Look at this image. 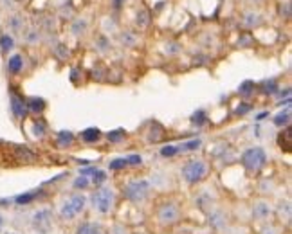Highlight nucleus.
<instances>
[{
  "instance_id": "obj_9",
  "label": "nucleus",
  "mask_w": 292,
  "mask_h": 234,
  "mask_svg": "<svg viewBox=\"0 0 292 234\" xmlns=\"http://www.w3.org/2000/svg\"><path fill=\"white\" fill-rule=\"evenodd\" d=\"M53 223H54V213L49 207H41V209L34 211V214L31 216V227L38 234H47L53 229Z\"/></svg>"
},
{
  "instance_id": "obj_22",
  "label": "nucleus",
  "mask_w": 292,
  "mask_h": 234,
  "mask_svg": "<svg viewBox=\"0 0 292 234\" xmlns=\"http://www.w3.org/2000/svg\"><path fill=\"white\" fill-rule=\"evenodd\" d=\"M136 22H137V25H139L141 29L148 27V24H150V13L146 11V9H141V11L137 13Z\"/></svg>"
},
{
  "instance_id": "obj_45",
  "label": "nucleus",
  "mask_w": 292,
  "mask_h": 234,
  "mask_svg": "<svg viewBox=\"0 0 292 234\" xmlns=\"http://www.w3.org/2000/svg\"><path fill=\"white\" fill-rule=\"evenodd\" d=\"M132 234H148V232H143V230H139V232H132Z\"/></svg>"
},
{
  "instance_id": "obj_13",
  "label": "nucleus",
  "mask_w": 292,
  "mask_h": 234,
  "mask_svg": "<svg viewBox=\"0 0 292 234\" xmlns=\"http://www.w3.org/2000/svg\"><path fill=\"white\" fill-rule=\"evenodd\" d=\"M22 69H24V58H22V54H13L8 62L9 74H18Z\"/></svg>"
},
{
  "instance_id": "obj_23",
  "label": "nucleus",
  "mask_w": 292,
  "mask_h": 234,
  "mask_svg": "<svg viewBox=\"0 0 292 234\" xmlns=\"http://www.w3.org/2000/svg\"><path fill=\"white\" fill-rule=\"evenodd\" d=\"M17 157L18 160H24V162H33L34 160V153L29 152L27 148H17Z\"/></svg>"
},
{
  "instance_id": "obj_21",
  "label": "nucleus",
  "mask_w": 292,
  "mask_h": 234,
  "mask_svg": "<svg viewBox=\"0 0 292 234\" xmlns=\"http://www.w3.org/2000/svg\"><path fill=\"white\" fill-rule=\"evenodd\" d=\"M222 234H249V229L245 225H240V223H229Z\"/></svg>"
},
{
  "instance_id": "obj_2",
  "label": "nucleus",
  "mask_w": 292,
  "mask_h": 234,
  "mask_svg": "<svg viewBox=\"0 0 292 234\" xmlns=\"http://www.w3.org/2000/svg\"><path fill=\"white\" fill-rule=\"evenodd\" d=\"M91 209L99 216H110L115 211V191L108 185H101L91 195Z\"/></svg>"
},
{
  "instance_id": "obj_15",
  "label": "nucleus",
  "mask_w": 292,
  "mask_h": 234,
  "mask_svg": "<svg viewBox=\"0 0 292 234\" xmlns=\"http://www.w3.org/2000/svg\"><path fill=\"white\" fill-rule=\"evenodd\" d=\"M202 146V141L200 139H191V141H186V143L179 144L177 146V153H188V152H195Z\"/></svg>"
},
{
  "instance_id": "obj_1",
  "label": "nucleus",
  "mask_w": 292,
  "mask_h": 234,
  "mask_svg": "<svg viewBox=\"0 0 292 234\" xmlns=\"http://www.w3.org/2000/svg\"><path fill=\"white\" fill-rule=\"evenodd\" d=\"M155 222L162 229H172L182 222V207L175 200H162L155 207Z\"/></svg>"
},
{
  "instance_id": "obj_26",
  "label": "nucleus",
  "mask_w": 292,
  "mask_h": 234,
  "mask_svg": "<svg viewBox=\"0 0 292 234\" xmlns=\"http://www.w3.org/2000/svg\"><path fill=\"white\" fill-rule=\"evenodd\" d=\"M54 54H56L58 60H67L69 49H67V45H63V43H58V45L54 47Z\"/></svg>"
},
{
  "instance_id": "obj_7",
  "label": "nucleus",
  "mask_w": 292,
  "mask_h": 234,
  "mask_svg": "<svg viewBox=\"0 0 292 234\" xmlns=\"http://www.w3.org/2000/svg\"><path fill=\"white\" fill-rule=\"evenodd\" d=\"M242 164L247 171L251 173L262 171V169L265 168V164H267V153H265L264 148H260V146L245 150L242 155Z\"/></svg>"
},
{
  "instance_id": "obj_33",
  "label": "nucleus",
  "mask_w": 292,
  "mask_h": 234,
  "mask_svg": "<svg viewBox=\"0 0 292 234\" xmlns=\"http://www.w3.org/2000/svg\"><path fill=\"white\" fill-rule=\"evenodd\" d=\"M85 29H87V22L85 20H76L74 25H72V33L79 34L81 31H85Z\"/></svg>"
},
{
  "instance_id": "obj_4",
  "label": "nucleus",
  "mask_w": 292,
  "mask_h": 234,
  "mask_svg": "<svg viewBox=\"0 0 292 234\" xmlns=\"http://www.w3.org/2000/svg\"><path fill=\"white\" fill-rule=\"evenodd\" d=\"M207 171H210V166L204 159H191L188 160L184 166H182V180L189 185H195L198 182H202L207 177Z\"/></svg>"
},
{
  "instance_id": "obj_25",
  "label": "nucleus",
  "mask_w": 292,
  "mask_h": 234,
  "mask_svg": "<svg viewBox=\"0 0 292 234\" xmlns=\"http://www.w3.org/2000/svg\"><path fill=\"white\" fill-rule=\"evenodd\" d=\"M105 180H107V173L99 171V169H94V173H92V184L101 188V184H103Z\"/></svg>"
},
{
  "instance_id": "obj_40",
  "label": "nucleus",
  "mask_w": 292,
  "mask_h": 234,
  "mask_svg": "<svg viewBox=\"0 0 292 234\" xmlns=\"http://www.w3.org/2000/svg\"><path fill=\"white\" fill-rule=\"evenodd\" d=\"M121 41H123L124 45H134V43H136V38H134L130 33H127V34H123V36H121Z\"/></svg>"
},
{
  "instance_id": "obj_34",
  "label": "nucleus",
  "mask_w": 292,
  "mask_h": 234,
  "mask_svg": "<svg viewBox=\"0 0 292 234\" xmlns=\"http://www.w3.org/2000/svg\"><path fill=\"white\" fill-rule=\"evenodd\" d=\"M89 184H91V180L87 177H79V178H76L74 180V188H78V189H85V188H89Z\"/></svg>"
},
{
  "instance_id": "obj_42",
  "label": "nucleus",
  "mask_w": 292,
  "mask_h": 234,
  "mask_svg": "<svg viewBox=\"0 0 292 234\" xmlns=\"http://www.w3.org/2000/svg\"><path fill=\"white\" fill-rule=\"evenodd\" d=\"M4 223H6V218H4V214L0 213V230H2V227H4Z\"/></svg>"
},
{
  "instance_id": "obj_36",
  "label": "nucleus",
  "mask_w": 292,
  "mask_h": 234,
  "mask_svg": "<svg viewBox=\"0 0 292 234\" xmlns=\"http://www.w3.org/2000/svg\"><path fill=\"white\" fill-rule=\"evenodd\" d=\"M40 40V34H38V31H34V29H31L27 34H25V41H29V43H34V41Z\"/></svg>"
},
{
  "instance_id": "obj_35",
  "label": "nucleus",
  "mask_w": 292,
  "mask_h": 234,
  "mask_svg": "<svg viewBox=\"0 0 292 234\" xmlns=\"http://www.w3.org/2000/svg\"><path fill=\"white\" fill-rule=\"evenodd\" d=\"M251 88H255V85H253V83L251 81H245V83H242V86H240V94H242V96H249V94H251Z\"/></svg>"
},
{
  "instance_id": "obj_10",
  "label": "nucleus",
  "mask_w": 292,
  "mask_h": 234,
  "mask_svg": "<svg viewBox=\"0 0 292 234\" xmlns=\"http://www.w3.org/2000/svg\"><path fill=\"white\" fill-rule=\"evenodd\" d=\"M274 218H278V223L281 227H288L292 220V206L290 200H280L278 206H274Z\"/></svg>"
},
{
  "instance_id": "obj_20",
  "label": "nucleus",
  "mask_w": 292,
  "mask_h": 234,
  "mask_svg": "<svg viewBox=\"0 0 292 234\" xmlns=\"http://www.w3.org/2000/svg\"><path fill=\"white\" fill-rule=\"evenodd\" d=\"M13 47H15V40H13V36H9V34H2V36H0V51H2V53H9Z\"/></svg>"
},
{
  "instance_id": "obj_31",
  "label": "nucleus",
  "mask_w": 292,
  "mask_h": 234,
  "mask_svg": "<svg viewBox=\"0 0 292 234\" xmlns=\"http://www.w3.org/2000/svg\"><path fill=\"white\" fill-rule=\"evenodd\" d=\"M276 90H278V85H276L274 79H271V81H265V83H264V92H265V94H274Z\"/></svg>"
},
{
  "instance_id": "obj_19",
  "label": "nucleus",
  "mask_w": 292,
  "mask_h": 234,
  "mask_svg": "<svg viewBox=\"0 0 292 234\" xmlns=\"http://www.w3.org/2000/svg\"><path fill=\"white\" fill-rule=\"evenodd\" d=\"M290 123V107H287V110L285 112H280V114L274 117V124L276 126H287V124Z\"/></svg>"
},
{
  "instance_id": "obj_28",
  "label": "nucleus",
  "mask_w": 292,
  "mask_h": 234,
  "mask_svg": "<svg viewBox=\"0 0 292 234\" xmlns=\"http://www.w3.org/2000/svg\"><path fill=\"white\" fill-rule=\"evenodd\" d=\"M123 137H124L123 130H115L108 133V141H110V143H119V141H123Z\"/></svg>"
},
{
  "instance_id": "obj_41",
  "label": "nucleus",
  "mask_w": 292,
  "mask_h": 234,
  "mask_svg": "<svg viewBox=\"0 0 292 234\" xmlns=\"http://www.w3.org/2000/svg\"><path fill=\"white\" fill-rule=\"evenodd\" d=\"M247 110H249V105H247V107H242V108H238V110H236V114H245Z\"/></svg>"
},
{
  "instance_id": "obj_14",
  "label": "nucleus",
  "mask_w": 292,
  "mask_h": 234,
  "mask_svg": "<svg viewBox=\"0 0 292 234\" xmlns=\"http://www.w3.org/2000/svg\"><path fill=\"white\" fill-rule=\"evenodd\" d=\"M258 234H283V227H281L280 223H276L274 220H272V222L264 223V225H260Z\"/></svg>"
},
{
  "instance_id": "obj_18",
  "label": "nucleus",
  "mask_w": 292,
  "mask_h": 234,
  "mask_svg": "<svg viewBox=\"0 0 292 234\" xmlns=\"http://www.w3.org/2000/svg\"><path fill=\"white\" fill-rule=\"evenodd\" d=\"M99 135H101V131L98 128H87L85 131H81V139L85 143H96L99 139Z\"/></svg>"
},
{
  "instance_id": "obj_6",
  "label": "nucleus",
  "mask_w": 292,
  "mask_h": 234,
  "mask_svg": "<svg viewBox=\"0 0 292 234\" xmlns=\"http://www.w3.org/2000/svg\"><path fill=\"white\" fill-rule=\"evenodd\" d=\"M251 220L258 225H264L274 220V204L269 198H256L251 204Z\"/></svg>"
},
{
  "instance_id": "obj_8",
  "label": "nucleus",
  "mask_w": 292,
  "mask_h": 234,
  "mask_svg": "<svg viewBox=\"0 0 292 234\" xmlns=\"http://www.w3.org/2000/svg\"><path fill=\"white\" fill-rule=\"evenodd\" d=\"M206 216H207V223L211 225V229L215 232L222 234L224 230L227 229V225L231 223V216L224 207L218 206H211L210 209H206Z\"/></svg>"
},
{
  "instance_id": "obj_37",
  "label": "nucleus",
  "mask_w": 292,
  "mask_h": 234,
  "mask_svg": "<svg viewBox=\"0 0 292 234\" xmlns=\"http://www.w3.org/2000/svg\"><path fill=\"white\" fill-rule=\"evenodd\" d=\"M127 162L130 166H141V164H143V157H141V155H130V157H127Z\"/></svg>"
},
{
  "instance_id": "obj_29",
  "label": "nucleus",
  "mask_w": 292,
  "mask_h": 234,
  "mask_svg": "<svg viewBox=\"0 0 292 234\" xmlns=\"http://www.w3.org/2000/svg\"><path fill=\"white\" fill-rule=\"evenodd\" d=\"M191 121H193L195 124H198V126H200V124H204V123H206V112H204V110H198L197 114H193Z\"/></svg>"
},
{
  "instance_id": "obj_32",
  "label": "nucleus",
  "mask_w": 292,
  "mask_h": 234,
  "mask_svg": "<svg viewBox=\"0 0 292 234\" xmlns=\"http://www.w3.org/2000/svg\"><path fill=\"white\" fill-rule=\"evenodd\" d=\"M9 25H11L13 31H22V27H24V24H22V18H20V17H13L11 20H9Z\"/></svg>"
},
{
  "instance_id": "obj_38",
  "label": "nucleus",
  "mask_w": 292,
  "mask_h": 234,
  "mask_svg": "<svg viewBox=\"0 0 292 234\" xmlns=\"http://www.w3.org/2000/svg\"><path fill=\"white\" fill-rule=\"evenodd\" d=\"M260 24V17L258 15H247V20H245V25H249V27H253V25H258Z\"/></svg>"
},
{
  "instance_id": "obj_11",
  "label": "nucleus",
  "mask_w": 292,
  "mask_h": 234,
  "mask_svg": "<svg viewBox=\"0 0 292 234\" xmlns=\"http://www.w3.org/2000/svg\"><path fill=\"white\" fill-rule=\"evenodd\" d=\"M74 234H107V229L96 220H83L76 225Z\"/></svg>"
},
{
  "instance_id": "obj_3",
  "label": "nucleus",
  "mask_w": 292,
  "mask_h": 234,
  "mask_svg": "<svg viewBox=\"0 0 292 234\" xmlns=\"http://www.w3.org/2000/svg\"><path fill=\"white\" fill-rule=\"evenodd\" d=\"M87 207H89V198L81 193H72L58 206V216L63 222H72L85 213Z\"/></svg>"
},
{
  "instance_id": "obj_12",
  "label": "nucleus",
  "mask_w": 292,
  "mask_h": 234,
  "mask_svg": "<svg viewBox=\"0 0 292 234\" xmlns=\"http://www.w3.org/2000/svg\"><path fill=\"white\" fill-rule=\"evenodd\" d=\"M11 110H13V114H15V117H18V119L25 117V114H27V107H25L24 99L13 94L11 96Z\"/></svg>"
},
{
  "instance_id": "obj_27",
  "label": "nucleus",
  "mask_w": 292,
  "mask_h": 234,
  "mask_svg": "<svg viewBox=\"0 0 292 234\" xmlns=\"http://www.w3.org/2000/svg\"><path fill=\"white\" fill-rule=\"evenodd\" d=\"M127 166H128L127 159H114V160H112V162H110V169H114V171L127 168Z\"/></svg>"
},
{
  "instance_id": "obj_24",
  "label": "nucleus",
  "mask_w": 292,
  "mask_h": 234,
  "mask_svg": "<svg viewBox=\"0 0 292 234\" xmlns=\"http://www.w3.org/2000/svg\"><path fill=\"white\" fill-rule=\"evenodd\" d=\"M72 141H74V135H72L70 131H60V133H58V144H60V146H69Z\"/></svg>"
},
{
  "instance_id": "obj_17",
  "label": "nucleus",
  "mask_w": 292,
  "mask_h": 234,
  "mask_svg": "<svg viewBox=\"0 0 292 234\" xmlns=\"http://www.w3.org/2000/svg\"><path fill=\"white\" fill-rule=\"evenodd\" d=\"M25 107H27V110L34 112V114H40V112L46 110V101L40 98H31L27 103H25Z\"/></svg>"
},
{
  "instance_id": "obj_30",
  "label": "nucleus",
  "mask_w": 292,
  "mask_h": 234,
  "mask_svg": "<svg viewBox=\"0 0 292 234\" xmlns=\"http://www.w3.org/2000/svg\"><path fill=\"white\" fill-rule=\"evenodd\" d=\"M160 155H162V157L177 155V146H172V144H168V146H164V148H160Z\"/></svg>"
},
{
  "instance_id": "obj_16",
  "label": "nucleus",
  "mask_w": 292,
  "mask_h": 234,
  "mask_svg": "<svg viewBox=\"0 0 292 234\" xmlns=\"http://www.w3.org/2000/svg\"><path fill=\"white\" fill-rule=\"evenodd\" d=\"M134 230L130 229V225H127L124 222H114L107 229V234H132Z\"/></svg>"
},
{
  "instance_id": "obj_43",
  "label": "nucleus",
  "mask_w": 292,
  "mask_h": 234,
  "mask_svg": "<svg viewBox=\"0 0 292 234\" xmlns=\"http://www.w3.org/2000/svg\"><path fill=\"white\" fill-rule=\"evenodd\" d=\"M121 4H123V0H114V6H115V8H119Z\"/></svg>"
},
{
  "instance_id": "obj_44",
  "label": "nucleus",
  "mask_w": 292,
  "mask_h": 234,
  "mask_svg": "<svg viewBox=\"0 0 292 234\" xmlns=\"http://www.w3.org/2000/svg\"><path fill=\"white\" fill-rule=\"evenodd\" d=\"M6 234H20V232H15V230H9V232H6Z\"/></svg>"
},
{
  "instance_id": "obj_39",
  "label": "nucleus",
  "mask_w": 292,
  "mask_h": 234,
  "mask_svg": "<svg viewBox=\"0 0 292 234\" xmlns=\"http://www.w3.org/2000/svg\"><path fill=\"white\" fill-rule=\"evenodd\" d=\"M44 133H46V126H44V123H34V135L36 137H41L44 135Z\"/></svg>"
},
{
  "instance_id": "obj_5",
  "label": "nucleus",
  "mask_w": 292,
  "mask_h": 234,
  "mask_svg": "<svg viewBox=\"0 0 292 234\" xmlns=\"http://www.w3.org/2000/svg\"><path fill=\"white\" fill-rule=\"evenodd\" d=\"M152 193V184L146 178H137V180H130L124 184L123 197L132 204H143Z\"/></svg>"
}]
</instances>
